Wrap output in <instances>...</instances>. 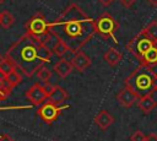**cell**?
<instances>
[{
  "label": "cell",
  "instance_id": "1",
  "mask_svg": "<svg viewBox=\"0 0 157 141\" xmlns=\"http://www.w3.org/2000/svg\"><path fill=\"white\" fill-rule=\"evenodd\" d=\"M50 31L56 34L70 49L80 50L96 33V21L78 5H69L50 25Z\"/></svg>",
  "mask_w": 157,
  "mask_h": 141
},
{
  "label": "cell",
  "instance_id": "2",
  "mask_svg": "<svg viewBox=\"0 0 157 141\" xmlns=\"http://www.w3.org/2000/svg\"><path fill=\"white\" fill-rule=\"evenodd\" d=\"M39 43L40 39L38 37L26 33L7 50L6 58H9L26 76L31 77L43 65V61L37 54V45Z\"/></svg>",
  "mask_w": 157,
  "mask_h": 141
},
{
  "label": "cell",
  "instance_id": "3",
  "mask_svg": "<svg viewBox=\"0 0 157 141\" xmlns=\"http://www.w3.org/2000/svg\"><path fill=\"white\" fill-rule=\"evenodd\" d=\"M156 74L152 67L146 65H139L124 81L125 86L129 87L139 98L153 93L155 91V80Z\"/></svg>",
  "mask_w": 157,
  "mask_h": 141
},
{
  "label": "cell",
  "instance_id": "4",
  "mask_svg": "<svg viewBox=\"0 0 157 141\" xmlns=\"http://www.w3.org/2000/svg\"><path fill=\"white\" fill-rule=\"evenodd\" d=\"M157 44L156 40H153L142 28L136 36H134L126 44V49L129 53H131L139 61L142 59V56Z\"/></svg>",
  "mask_w": 157,
  "mask_h": 141
},
{
  "label": "cell",
  "instance_id": "5",
  "mask_svg": "<svg viewBox=\"0 0 157 141\" xmlns=\"http://www.w3.org/2000/svg\"><path fill=\"white\" fill-rule=\"evenodd\" d=\"M96 27H97V33L99 36H102L105 39H108V38H113L114 39V33L118 29L119 23L115 21V18L110 13L103 12L98 17V20L96 21Z\"/></svg>",
  "mask_w": 157,
  "mask_h": 141
},
{
  "label": "cell",
  "instance_id": "6",
  "mask_svg": "<svg viewBox=\"0 0 157 141\" xmlns=\"http://www.w3.org/2000/svg\"><path fill=\"white\" fill-rule=\"evenodd\" d=\"M49 31H50V25L45 21L44 16L40 13L34 15L27 23V33L34 37H38L39 39L44 34H47Z\"/></svg>",
  "mask_w": 157,
  "mask_h": 141
},
{
  "label": "cell",
  "instance_id": "7",
  "mask_svg": "<svg viewBox=\"0 0 157 141\" xmlns=\"http://www.w3.org/2000/svg\"><path fill=\"white\" fill-rule=\"evenodd\" d=\"M48 97V93L45 92L44 90V86L43 85H39V83H36L33 85L29 91L27 92V98L36 105H39L42 104Z\"/></svg>",
  "mask_w": 157,
  "mask_h": 141
},
{
  "label": "cell",
  "instance_id": "8",
  "mask_svg": "<svg viewBox=\"0 0 157 141\" xmlns=\"http://www.w3.org/2000/svg\"><path fill=\"white\" fill-rule=\"evenodd\" d=\"M117 99H118V102H119L124 108H130V107H132V104L137 103L139 97H137L129 87L125 86V87H123V88L118 92Z\"/></svg>",
  "mask_w": 157,
  "mask_h": 141
},
{
  "label": "cell",
  "instance_id": "9",
  "mask_svg": "<svg viewBox=\"0 0 157 141\" xmlns=\"http://www.w3.org/2000/svg\"><path fill=\"white\" fill-rule=\"evenodd\" d=\"M38 115L48 124L53 123L58 115H59V108L55 104H52L49 102H47L45 104H43L39 109H38Z\"/></svg>",
  "mask_w": 157,
  "mask_h": 141
},
{
  "label": "cell",
  "instance_id": "10",
  "mask_svg": "<svg viewBox=\"0 0 157 141\" xmlns=\"http://www.w3.org/2000/svg\"><path fill=\"white\" fill-rule=\"evenodd\" d=\"M71 64H72L74 69H76L77 71L82 72V71H85L87 67L91 66V59H90L83 51L77 50L76 54H75V56H74V59H72V61H71Z\"/></svg>",
  "mask_w": 157,
  "mask_h": 141
},
{
  "label": "cell",
  "instance_id": "11",
  "mask_svg": "<svg viewBox=\"0 0 157 141\" xmlns=\"http://www.w3.org/2000/svg\"><path fill=\"white\" fill-rule=\"evenodd\" d=\"M67 97H69V94H67V92L63 87L54 86V88L52 90V92L47 97V102L58 105V104H61L65 99H67Z\"/></svg>",
  "mask_w": 157,
  "mask_h": 141
},
{
  "label": "cell",
  "instance_id": "12",
  "mask_svg": "<svg viewBox=\"0 0 157 141\" xmlns=\"http://www.w3.org/2000/svg\"><path fill=\"white\" fill-rule=\"evenodd\" d=\"M137 107L139 109L145 113V114H148L151 113L156 107H157V102L155 101L153 98V93H150V94H146L141 98H139L137 101Z\"/></svg>",
  "mask_w": 157,
  "mask_h": 141
},
{
  "label": "cell",
  "instance_id": "13",
  "mask_svg": "<svg viewBox=\"0 0 157 141\" xmlns=\"http://www.w3.org/2000/svg\"><path fill=\"white\" fill-rule=\"evenodd\" d=\"M94 123L99 126V129L102 130H107L113 123H114V118L113 115L107 112V110H101L99 113L96 114L94 116Z\"/></svg>",
  "mask_w": 157,
  "mask_h": 141
},
{
  "label": "cell",
  "instance_id": "14",
  "mask_svg": "<svg viewBox=\"0 0 157 141\" xmlns=\"http://www.w3.org/2000/svg\"><path fill=\"white\" fill-rule=\"evenodd\" d=\"M72 69H74L72 64H71L70 61L63 59V58L54 65V70H55V72H56V74L59 75V77H61V78H65V77L72 71Z\"/></svg>",
  "mask_w": 157,
  "mask_h": 141
},
{
  "label": "cell",
  "instance_id": "15",
  "mask_svg": "<svg viewBox=\"0 0 157 141\" xmlns=\"http://www.w3.org/2000/svg\"><path fill=\"white\" fill-rule=\"evenodd\" d=\"M141 65H146L150 67H155L157 65V44L155 47H152L140 60Z\"/></svg>",
  "mask_w": 157,
  "mask_h": 141
},
{
  "label": "cell",
  "instance_id": "16",
  "mask_svg": "<svg viewBox=\"0 0 157 141\" xmlns=\"http://www.w3.org/2000/svg\"><path fill=\"white\" fill-rule=\"evenodd\" d=\"M103 58H104V60H105L110 66H117V65L120 63L123 55H121V53H120L119 50H117L115 48H109V49L104 53Z\"/></svg>",
  "mask_w": 157,
  "mask_h": 141
},
{
  "label": "cell",
  "instance_id": "17",
  "mask_svg": "<svg viewBox=\"0 0 157 141\" xmlns=\"http://www.w3.org/2000/svg\"><path fill=\"white\" fill-rule=\"evenodd\" d=\"M61 39L56 36V34H54L52 31H49L47 34H44L42 38H40V43H43L44 45H47L49 49H52V50H54L55 49V47L59 44V42H60Z\"/></svg>",
  "mask_w": 157,
  "mask_h": 141
},
{
  "label": "cell",
  "instance_id": "18",
  "mask_svg": "<svg viewBox=\"0 0 157 141\" xmlns=\"http://www.w3.org/2000/svg\"><path fill=\"white\" fill-rule=\"evenodd\" d=\"M37 54L39 56V59L43 61V63H48L52 59V55H53V50L49 49L47 45H44L43 43H39L37 45Z\"/></svg>",
  "mask_w": 157,
  "mask_h": 141
},
{
  "label": "cell",
  "instance_id": "19",
  "mask_svg": "<svg viewBox=\"0 0 157 141\" xmlns=\"http://www.w3.org/2000/svg\"><path fill=\"white\" fill-rule=\"evenodd\" d=\"M13 22H15V18L9 11H2L0 13V26L4 29H9L13 25Z\"/></svg>",
  "mask_w": 157,
  "mask_h": 141
},
{
  "label": "cell",
  "instance_id": "20",
  "mask_svg": "<svg viewBox=\"0 0 157 141\" xmlns=\"http://www.w3.org/2000/svg\"><path fill=\"white\" fill-rule=\"evenodd\" d=\"M15 69H16V65H15L9 58H6V56L0 61V71L4 72L6 76H7L9 74H11Z\"/></svg>",
  "mask_w": 157,
  "mask_h": 141
},
{
  "label": "cell",
  "instance_id": "21",
  "mask_svg": "<svg viewBox=\"0 0 157 141\" xmlns=\"http://www.w3.org/2000/svg\"><path fill=\"white\" fill-rule=\"evenodd\" d=\"M6 80L10 82V85H11L12 87H15L16 85H18V83L22 81V76H21V74L18 72V69L16 67L11 74H9V75L6 76Z\"/></svg>",
  "mask_w": 157,
  "mask_h": 141
},
{
  "label": "cell",
  "instance_id": "22",
  "mask_svg": "<svg viewBox=\"0 0 157 141\" xmlns=\"http://www.w3.org/2000/svg\"><path fill=\"white\" fill-rule=\"evenodd\" d=\"M144 29H145V32H146L153 40L157 42V21H156V20L151 21Z\"/></svg>",
  "mask_w": 157,
  "mask_h": 141
},
{
  "label": "cell",
  "instance_id": "23",
  "mask_svg": "<svg viewBox=\"0 0 157 141\" xmlns=\"http://www.w3.org/2000/svg\"><path fill=\"white\" fill-rule=\"evenodd\" d=\"M37 76H38V78H39L40 81L47 82V81H49V78L52 77V71H50L47 66L42 65V66L38 69V71H37Z\"/></svg>",
  "mask_w": 157,
  "mask_h": 141
},
{
  "label": "cell",
  "instance_id": "24",
  "mask_svg": "<svg viewBox=\"0 0 157 141\" xmlns=\"http://www.w3.org/2000/svg\"><path fill=\"white\" fill-rule=\"evenodd\" d=\"M11 90H12V86L7 80L0 82V99H5L11 93Z\"/></svg>",
  "mask_w": 157,
  "mask_h": 141
},
{
  "label": "cell",
  "instance_id": "25",
  "mask_svg": "<svg viewBox=\"0 0 157 141\" xmlns=\"http://www.w3.org/2000/svg\"><path fill=\"white\" fill-rule=\"evenodd\" d=\"M67 49H70L69 47H67V44L65 43V42H63V40H60L59 42V44L55 47V49L53 50V53L54 54H56L58 56H63L66 51H67Z\"/></svg>",
  "mask_w": 157,
  "mask_h": 141
},
{
  "label": "cell",
  "instance_id": "26",
  "mask_svg": "<svg viewBox=\"0 0 157 141\" xmlns=\"http://www.w3.org/2000/svg\"><path fill=\"white\" fill-rule=\"evenodd\" d=\"M130 141H146V135L142 131L137 130L132 132V135L130 136Z\"/></svg>",
  "mask_w": 157,
  "mask_h": 141
},
{
  "label": "cell",
  "instance_id": "27",
  "mask_svg": "<svg viewBox=\"0 0 157 141\" xmlns=\"http://www.w3.org/2000/svg\"><path fill=\"white\" fill-rule=\"evenodd\" d=\"M119 1H120V4H121L125 9H130V7L135 4L136 0H119Z\"/></svg>",
  "mask_w": 157,
  "mask_h": 141
},
{
  "label": "cell",
  "instance_id": "28",
  "mask_svg": "<svg viewBox=\"0 0 157 141\" xmlns=\"http://www.w3.org/2000/svg\"><path fill=\"white\" fill-rule=\"evenodd\" d=\"M146 141H157V134H150L146 136Z\"/></svg>",
  "mask_w": 157,
  "mask_h": 141
},
{
  "label": "cell",
  "instance_id": "29",
  "mask_svg": "<svg viewBox=\"0 0 157 141\" xmlns=\"http://www.w3.org/2000/svg\"><path fill=\"white\" fill-rule=\"evenodd\" d=\"M98 1H99V2H101L103 6H109V5H110V4H112L114 0H98Z\"/></svg>",
  "mask_w": 157,
  "mask_h": 141
},
{
  "label": "cell",
  "instance_id": "30",
  "mask_svg": "<svg viewBox=\"0 0 157 141\" xmlns=\"http://www.w3.org/2000/svg\"><path fill=\"white\" fill-rule=\"evenodd\" d=\"M0 141H15L12 137H10L9 135H2L1 137H0Z\"/></svg>",
  "mask_w": 157,
  "mask_h": 141
},
{
  "label": "cell",
  "instance_id": "31",
  "mask_svg": "<svg viewBox=\"0 0 157 141\" xmlns=\"http://www.w3.org/2000/svg\"><path fill=\"white\" fill-rule=\"evenodd\" d=\"M147 2H150L153 6H157V0H147Z\"/></svg>",
  "mask_w": 157,
  "mask_h": 141
},
{
  "label": "cell",
  "instance_id": "32",
  "mask_svg": "<svg viewBox=\"0 0 157 141\" xmlns=\"http://www.w3.org/2000/svg\"><path fill=\"white\" fill-rule=\"evenodd\" d=\"M155 91L157 92V74H156V80H155Z\"/></svg>",
  "mask_w": 157,
  "mask_h": 141
},
{
  "label": "cell",
  "instance_id": "33",
  "mask_svg": "<svg viewBox=\"0 0 157 141\" xmlns=\"http://www.w3.org/2000/svg\"><path fill=\"white\" fill-rule=\"evenodd\" d=\"M4 1H5V0H0V4H1V2H4Z\"/></svg>",
  "mask_w": 157,
  "mask_h": 141
}]
</instances>
